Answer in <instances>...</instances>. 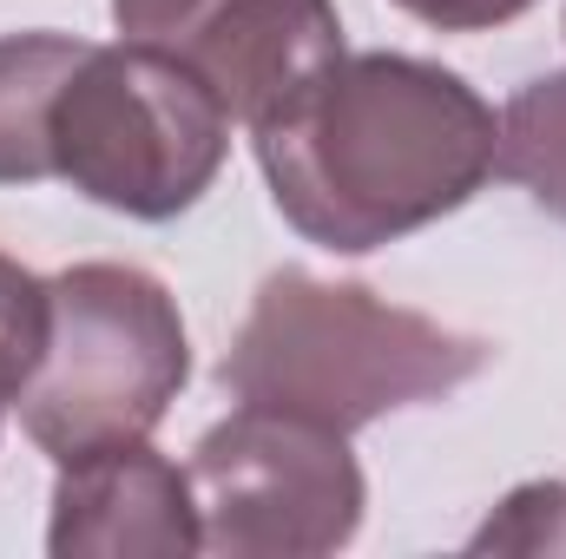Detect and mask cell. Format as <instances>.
I'll return each mask as SVG.
<instances>
[{"label": "cell", "mask_w": 566, "mask_h": 559, "mask_svg": "<svg viewBox=\"0 0 566 559\" xmlns=\"http://www.w3.org/2000/svg\"><path fill=\"white\" fill-rule=\"evenodd\" d=\"M46 329H53L46 283L20 271L13 257H0V409L20 402V389L33 382V369L46 356Z\"/></svg>", "instance_id": "cell-10"}, {"label": "cell", "mask_w": 566, "mask_h": 559, "mask_svg": "<svg viewBox=\"0 0 566 559\" xmlns=\"http://www.w3.org/2000/svg\"><path fill=\"white\" fill-rule=\"evenodd\" d=\"M402 13H416L422 27H441V33H481V27H507L521 20L534 0H396Z\"/></svg>", "instance_id": "cell-12"}, {"label": "cell", "mask_w": 566, "mask_h": 559, "mask_svg": "<svg viewBox=\"0 0 566 559\" xmlns=\"http://www.w3.org/2000/svg\"><path fill=\"white\" fill-rule=\"evenodd\" d=\"M468 547L474 553H566V487L560 481L514 487Z\"/></svg>", "instance_id": "cell-11"}, {"label": "cell", "mask_w": 566, "mask_h": 559, "mask_svg": "<svg viewBox=\"0 0 566 559\" xmlns=\"http://www.w3.org/2000/svg\"><path fill=\"white\" fill-rule=\"evenodd\" d=\"M86 60V40L66 33H7L0 40V184L53 178V99Z\"/></svg>", "instance_id": "cell-8"}, {"label": "cell", "mask_w": 566, "mask_h": 559, "mask_svg": "<svg viewBox=\"0 0 566 559\" xmlns=\"http://www.w3.org/2000/svg\"><path fill=\"white\" fill-rule=\"evenodd\" d=\"M53 178L126 218L191 211L231 151V113L165 53L139 40L86 46L53 99Z\"/></svg>", "instance_id": "cell-4"}, {"label": "cell", "mask_w": 566, "mask_h": 559, "mask_svg": "<svg viewBox=\"0 0 566 559\" xmlns=\"http://www.w3.org/2000/svg\"><path fill=\"white\" fill-rule=\"evenodd\" d=\"M494 171L514 178L554 218H566V73H547L514 93V106L501 119Z\"/></svg>", "instance_id": "cell-9"}, {"label": "cell", "mask_w": 566, "mask_h": 559, "mask_svg": "<svg viewBox=\"0 0 566 559\" xmlns=\"http://www.w3.org/2000/svg\"><path fill=\"white\" fill-rule=\"evenodd\" d=\"M46 296L53 329L20 389V428L60 467L145 441L191 376L171 289L133 264H73L46 283Z\"/></svg>", "instance_id": "cell-3"}, {"label": "cell", "mask_w": 566, "mask_h": 559, "mask_svg": "<svg viewBox=\"0 0 566 559\" xmlns=\"http://www.w3.org/2000/svg\"><path fill=\"white\" fill-rule=\"evenodd\" d=\"M488 369L481 336H454L422 309H396L363 283H323L310 271L264 277L218 382L244 409L356 434L369 421L434 402Z\"/></svg>", "instance_id": "cell-2"}, {"label": "cell", "mask_w": 566, "mask_h": 559, "mask_svg": "<svg viewBox=\"0 0 566 559\" xmlns=\"http://www.w3.org/2000/svg\"><path fill=\"white\" fill-rule=\"evenodd\" d=\"M501 151L488 99L409 53H343L296 106L258 126L277 211L323 251L363 257L461 211Z\"/></svg>", "instance_id": "cell-1"}, {"label": "cell", "mask_w": 566, "mask_h": 559, "mask_svg": "<svg viewBox=\"0 0 566 559\" xmlns=\"http://www.w3.org/2000/svg\"><path fill=\"white\" fill-rule=\"evenodd\" d=\"M113 20L126 40L178 60L251 133L343 60L329 0H113Z\"/></svg>", "instance_id": "cell-6"}, {"label": "cell", "mask_w": 566, "mask_h": 559, "mask_svg": "<svg viewBox=\"0 0 566 559\" xmlns=\"http://www.w3.org/2000/svg\"><path fill=\"white\" fill-rule=\"evenodd\" d=\"M191 494L205 553L224 559H316L363 527V467L336 428L238 409L191 454Z\"/></svg>", "instance_id": "cell-5"}, {"label": "cell", "mask_w": 566, "mask_h": 559, "mask_svg": "<svg viewBox=\"0 0 566 559\" xmlns=\"http://www.w3.org/2000/svg\"><path fill=\"white\" fill-rule=\"evenodd\" d=\"M53 559H185L205 547L191 474L145 441L99 447L60 467L53 487Z\"/></svg>", "instance_id": "cell-7"}]
</instances>
